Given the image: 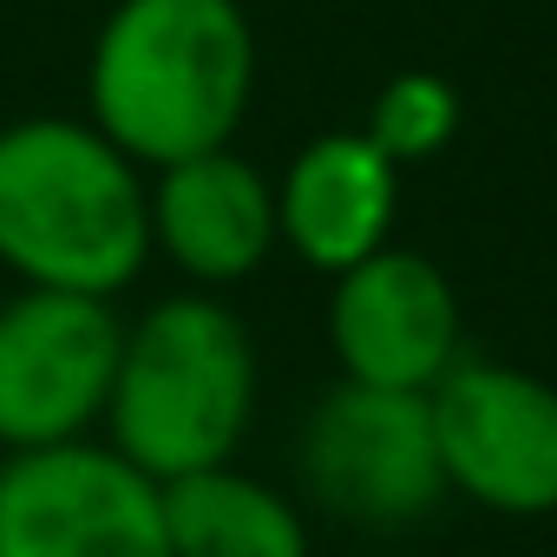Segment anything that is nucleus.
Instances as JSON below:
<instances>
[{
  "instance_id": "f257e3e1",
  "label": "nucleus",
  "mask_w": 557,
  "mask_h": 557,
  "mask_svg": "<svg viewBox=\"0 0 557 557\" xmlns=\"http://www.w3.org/2000/svg\"><path fill=\"white\" fill-rule=\"evenodd\" d=\"M256 99L243 0H112L86 53V119L145 171L216 151Z\"/></svg>"
},
{
  "instance_id": "f03ea898",
  "label": "nucleus",
  "mask_w": 557,
  "mask_h": 557,
  "mask_svg": "<svg viewBox=\"0 0 557 557\" xmlns=\"http://www.w3.org/2000/svg\"><path fill=\"white\" fill-rule=\"evenodd\" d=\"M151 262V171L92 119L0 125V269L21 289L125 296Z\"/></svg>"
},
{
  "instance_id": "7ed1b4c3",
  "label": "nucleus",
  "mask_w": 557,
  "mask_h": 557,
  "mask_svg": "<svg viewBox=\"0 0 557 557\" xmlns=\"http://www.w3.org/2000/svg\"><path fill=\"white\" fill-rule=\"evenodd\" d=\"M256 387L262 361L243 315L210 289L164 296L138 322H125L106 400V446L158 485L203 466H230L249 440Z\"/></svg>"
},
{
  "instance_id": "20e7f679",
  "label": "nucleus",
  "mask_w": 557,
  "mask_h": 557,
  "mask_svg": "<svg viewBox=\"0 0 557 557\" xmlns=\"http://www.w3.org/2000/svg\"><path fill=\"white\" fill-rule=\"evenodd\" d=\"M302 498L355 531H407L453 492L433 446L426 394L335 381L296 433Z\"/></svg>"
},
{
  "instance_id": "39448f33",
  "label": "nucleus",
  "mask_w": 557,
  "mask_h": 557,
  "mask_svg": "<svg viewBox=\"0 0 557 557\" xmlns=\"http://www.w3.org/2000/svg\"><path fill=\"white\" fill-rule=\"evenodd\" d=\"M446 492L498 518L557 511V387L531 368L459 355L426 394Z\"/></svg>"
},
{
  "instance_id": "423d86ee",
  "label": "nucleus",
  "mask_w": 557,
  "mask_h": 557,
  "mask_svg": "<svg viewBox=\"0 0 557 557\" xmlns=\"http://www.w3.org/2000/svg\"><path fill=\"white\" fill-rule=\"evenodd\" d=\"M0 557H171L164 485L106 440L8 453Z\"/></svg>"
},
{
  "instance_id": "0eeeda50",
  "label": "nucleus",
  "mask_w": 557,
  "mask_h": 557,
  "mask_svg": "<svg viewBox=\"0 0 557 557\" xmlns=\"http://www.w3.org/2000/svg\"><path fill=\"white\" fill-rule=\"evenodd\" d=\"M125 315L106 296L21 289L0 302V446L34 453L106 426Z\"/></svg>"
},
{
  "instance_id": "6e6552de",
  "label": "nucleus",
  "mask_w": 557,
  "mask_h": 557,
  "mask_svg": "<svg viewBox=\"0 0 557 557\" xmlns=\"http://www.w3.org/2000/svg\"><path fill=\"white\" fill-rule=\"evenodd\" d=\"M329 348L342 381L361 387H394V394H433L440 374L466 355V315L453 275L407 249L387 243L368 262L329 275Z\"/></svg>"
},
{
  "instance_id": "1a4fd4ad",
  "label": "nucleus",
  "mask_w": 557,
  "mask_h": 557,
  "mask_svg": "<svg viewBox=\"0 0 557 557\" xmlns=\"http://www.w3.org/2000/svg\"><path fill=\"white\" fill-rule=\"evenodd\" d=\"M283 249L275 236V177L236 145L151 171V256L197 289H236Z\"/></svg>"
},
{
  "instance_id": "9d476101",
  "label": "nucleus",
  "mask_w": 557,
  "mask_h": 557,
  "mask_svg": "<svg viewBox=\"0 0 557 557\" xmlns=\"http://www.w3.org/2000/svg\"><path fill=\"white\" fill-rule=\"evenodd\" d=\"M394 223H400V164L368 132H322L275 177V236L315 275L368 262L374 249L394 243Z\"/></svg>"
},
{
  "instance_id": "9b49d317",
  "label": "nucleus",
  "mask_w": 557,
  "mask_h": 557,
  "mask_svg": "<svg viewBox=\"0 0 557 557\" xmlns=\"http://www.w3.org/2000/svg\"><path fill=\"white\" fill-rule=\"evenodd\" d=\"M164 537L171 557H309V511L230 459L164 485Z\"/></svg>"
},
{
  "instance_id": "f8f14e48",
  "label": "nucleus",
  "mask_w": 557,
  "mask_h": 557,
  "mask_svg": "<svg viewBox=\"0 0 557 557\" xmlns=\"http://www.w3.org/2000/svg\"><path fill=\"white\" fill-rule=\"evenodd\" d=\"M459 119H466V106H459V92H453V79H440V73H426V66H413V73H394L381 92H374V106H368V138L407 171V164H426V158H440L453 138H459Z\"/></svg>"
}]
</instances>
